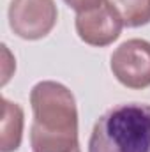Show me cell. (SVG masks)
Returning a JSON list of instances; mask_svg holds the SVG:
<instances>
[{"mask_svg":"<svg viewBox=\"0 0 150 152\" xmlns=\"http://www.w3.org/2000/svg\"><path fill=\"white\" fill-rule=\"evenodd\" d=\"M32 152H74L78 143V106L74 94L53 80L39 81L30 90Z\"/></svg>","mask_w":150,"mask_h":152,"instance_id":"cell-1","label":"cell"},{"mask_svg":"<svg viewBox=\"0 0 150 152\" xmlns=\"http://www.w3.org/2000/svg\"><path fill=\"white\" fill-rule=\"evenodd\" d=\"M88 152H150V104L122 103L101 115Z\"/></svg>","mask_w":150,"mask_h":152,"instance_id":"cell-2","label":"cell"},{"mask_svg":"<svg viewBox=\"0 0 150 152\" xmlns=\"http://www.w3.org/2000/svg\"><path fill=\"white\" fill-rule=\"evenodd\" d=\"M7 18L18 37L39 41L55 28L58 9L55 0H11Z\"/></svg>","mask_w":150,"mask_h":152,"instance_id":"cell-3","label":"cell"},{"mask_svg":"<svg viewBox=\"0 0 150 152\" xmlns=\"http://www.w3.org/2000/svg\"><path fill=\"white\" fill-rule=\"evenodd\" d=\"M110 69L117 81L131 90L150 87V42L138 37L124 41L111 53Z\"/></svg>","mask_w":150,"mask_h":152,"instance_id":"cell-4","label":"cell"},{"mask_svg":"<svg viewBox=\"0 0 150 152\" xmlns=\"http://www.w3.org/2000/svg\"><path fill=\"white\" fill-rule=\"evenodd\" d=\"M124 27L125 25L120 12L110 0H104L88 11L78 12L74 20L78 37L85 44L95 48H104L113 44L120 37Z\"/></svg>","mask_w":150,"mask_h":152,"instance_id":"cell-5","label":"cell"},{"mask_svg":"<svg viewBox=\"0 0 150 152\" xmlns=\"http://www.w3.org/2000/svg\"><path fill=\"white\" fill-rule=\"evenodd\" d=\"M2 118H0V152H14L20 149L23 140L25 113L18 103L9 101L7 97L0 99Z\"/></svg>","mask_w":150,"mask_h":152,"instance_id":"cell-6","label":"cell"},{"mask_svg":"<svg viewBox=\"0 0 150 152\" xmlns=\"http://www.w3.org/2000/svg\"><path fill=\"white\" fill-rule=\"evenodd\" d=\"M120 12L124 25L138 28L150 23V0H110Z\"/></svg>","mask_w":150,"mask_h":152,"instance_id":"cell-7","label":"cell"},{"mask_svg":"<svg viewBox=\"0 0 150 152\" xmlns=\"http://www.w3.org/2000/svg\"><path fill=\"white\" fill-rule=\"evenodd\" d=\"M64 2H66V5H69L73 11L83 12V11H88V9H92V7L99 5V4L104 2V0H64Z\"/></svg>","mask_w":150,"mask_h":152,"instance_id":"cell-8","label":"cell"},{"mask_svg":"<svg viewBox=\"0 0 150 152\" xmlns=\"http://www.w3.org/2000/svg\"><path fill=\"white\" fill-rule=\"evenodd\" d=\"M74 152H81V149H79V147H78V149H76V151Z\"/></svg>","mask_w":150,"mask_h":152,"instance_id":"cell-9","label":"cell"}]
</instances>
